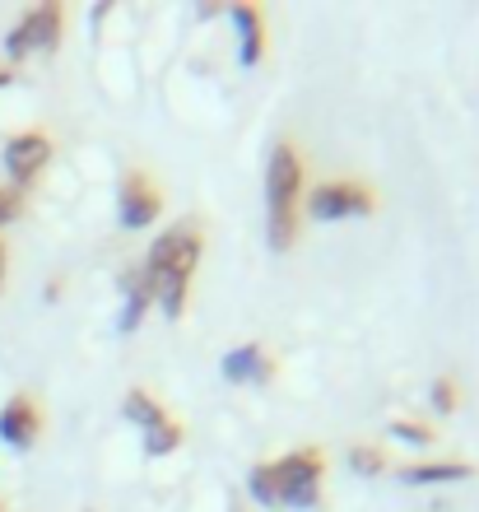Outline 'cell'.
Listing matches in <instances>:
<instances>
[{"label":"cell","instance_id":"cell-18","mask_svg":"<svg viewBox=\"0 0 479 512\" xmlns=\"http://www.w3.org/2000/svg\"><path fill=\"white\" fill-rule=\"evenodd\" d=\"M24 215V191L19 187H0V229L10 224V219Z\"/></svg>","mask_w":479,"mask_h":512},{"label":"cell","instance_id":"cell-9","mask_svg":"<svg viewBox=\"0 0 479 512\" xmlns=\"http://www.w3.org/2000/svg\"><path fill=\"white\" fill-rule=\"evenodd\" d=\"M224 378L228 382H270L275 378V359L266 354V345H256V340H247V345H238V350H228L224 354Z\"/></svg>","mask_w":479,"mask_h":512},{"label":"cell","instance_id":"cell-21","mask_svg":"<svg viewBox=\"0 0 479 512\" xmlns=\"http://www.w3.org/2000/svg\"><path fill=\"white\" fill-rule=\"evenodd\" d=\"M14 80V75H10V70H0V89H5V84H10Z\"/></svg>","mask_w":479,"mask_h":512},{"label":"cell","instance_id":"cell-16","mask_svg":"<svg viewBox=\"0 0 479 512\" xmlns=\"http://www.w3.org/2000/svg\"><path fill=\"white\" fill-rule=\"evenodd\" d=\"M391 433H396L400 443H410V447H433V438H438L428 424H414V419H396V424H391Z\"/></svg>","mask_w":479,"mask_h":512},{"label":"cell","instance_id":"cell-7","mask_svg":"<svg viewBox=\"0 0 479 512\" xmlns=\"http://www.w3.org/2000/svg\"><path fill=\"white\" fill-rule=\"evenodd\" d=\"M47 159H52V140H47L42 131L14 135L10 145H5V173H10V187L24 191L28 182L47 168Z\"/></svg>","mask_w":479,"mask_h":512},{"label":"cell","instance_id":"cell-19","mask_svg":"<svg viewBox=\"0 0 479 512\" xmlns=\"http://www.w3.org/2000/svg\"><path fill=\"white\" fill-rule=\"evenodd\" d=\"M433 405H438V415H452V405H456L452 378H438V387H433Z\"/></svg>","mask_w":479,"mask_h":512},{"label":"cell","instance_id":"cell-8","mask_svg":"<svg viewBox=\"0 0 479 512\" xmlns=\"http://www.w3.org/2000/svg\"><path fill=\"white\" fill-rule=\"evenodd\" d=\"M42 433V415H38V401L33 396H10V401L0 405V438L10 447H19V452H28V447L38 443Z\"/></svg>","mask_w":479,"mask_h":512},{"label":"cell","instance_id":"cell-10","mask_svg":"<svg viewBox=\"0 0 479 512\" xmlns=\"http://www.w3.org/2000/svg\"><path fill=\"white\" fill-rule=\"evenodd\" d=\"M233 28H238V61L242 66H256L261 56H266V14L256 10V5H233Z\"/></svg>","mask_w":479,"mask_h":512},{"label":"cell","instance_id":"cell-20","mask_svg":"<svg viewBox=\"0 0 479 512\" xmlns=\"http://www.w3.org/2000/svg\"><path fill=\"white\" fill-rule=\"evenodd\" d=\"M5 261H10V252H5V243H0V289H5Z\"/></svg>","mask_w":479,"mask_h":512},{"label":"cell","instance_id":"cell-11","mask_svg":"<svg viewBox=\"0 0 479 512\" xmlns=\"http://www.w3.org/2000/svg\"><path fill=\"white\" fill-rule=\"evenodd\" d=\"M475 466L466 461H414V466H400V480L405 485H452V480H470Z\"/></svg>","mask_w":479,"mask_h":512},{"label":"cell","instance_id":"cell-5","mask_svg":"<svg viewBox=\"0 0 479 512\" xmlns=\"http://www.w3.org/2000/svg\"><path fill=\"white\" fill-rule=\"evenodd\" d=\"M56 42H61V5H38L14 24V33L5 38V56L24 61L28 52H56Z\"/></svg>","mask_w":479,"mask_h":512},{"label":"cell","instance_id":"cell-6","mask_svg":"<svg viewBox=\"0 0 479 512\" xmlns=\"http://www.w3.org/2000/svg\"><path fill=\"white\" fill-rule=\"evenodd\" d=\"M163 210V196L159 187L149 182L145 173H126L121 177V191H117V219L121 229H149Z\"/></svg>","mask_w":479,"mask_h":512},{"label":"cell","instance_id":"cell-3","mask_svg":"<svg viewBox=\"0 0 479 512\" xmlns=\"http://www.w3.org/2000/svg\"><path fill=\"white\" fill-rule=\"evenodd\" d=\"M275 466V485H280V508H317L321 499V475H326V461L312 447H298L284 461H270Z\"/></svg>","mask_w":479,"mask_h":512},{"label":"cell","instance_id":"cell-2","mask_svg":"<svg viewBox=\"0 0 479 512\" xmlns=\"http://www.w3.org/2000/svg\"><path fill=\"white\" fill-rule=\"evenodd\" d=\"M298 201H303V159L289 140H280L266 163V229L275 252H289L298 238Z\"/></svg>","mask_w":479,"mask_h":512},{"label":"cell","instance_id":"cell-13","mask_svg":"<svg viewBox=\"0 0 479 512\" xmlns=\"http://www.w3.org/2000/svg\"><path fill=\"white\" fill-rule=\"evenodd\" d=\"M121 415L131 419V424H140V429H154V424H163V419H168V410H163L159 401H154V396H149V391H126V401H121Z\"/></svg>","mask_w":479,"mask_h":512},{"label":"cell","instance_id":"cell-4","mask_svg":"<svg viewBox=\"0 0 479 512\" xmlns=\"http://www.w3.org/2000/svg\"><path fill=\"white\" fill-rule=\"evenodd\" d=\"M377 210V196L368 182H349V177H340V182H321V187L307 191V215L312 219H359V215H373Z\"/></svg>","mask_w":479,"mask_h":512},{"label":"cell","instance_id":"cell-15","mask_svg":"<svg viewBox=\"0 0 479 512\" xmlns=\"http://www.w3.org/2000/svg\"><path fill=\"white\" fill-rule=\"evenodd\" d=\"M177 443H182V424H177V419H163V424L145 429V452L149 457H168Z\"/></svg>","mask_w":479,"mask_h":512},{"label":"cell","instance_id":"cell-14","mask_svg":"<svg viewBox=\"0 0 479 512\" xmlns=\"http://www.w3.org/2000/svg\"><path fill=\"white\" fill-rule=\"evenodd\" d=\"M247 489H252L256 503H266V508H280V485H275V466H270V461L252 466V475H247Z\"/></svg>","mask_w":479,"mask_h":512},{"label":"cell","instance_id":"cell-1","mask_svg":"<svg viewBox=\"0 0 479 512\" xmlns=\"http://www.w3.org/2000/svg\"><path fill=\"white\" fill-rule=\"evenodd\" d=\"M196 261H200V224L182 219L173 229H163L154 243H149L145 256V280H149V294L159 303L168 317H182L187 308V284L196 275Z\"/></svg>","mask_w":479,"mask_h":512},{"label":"cell","instance_id":"cell-17","mask_svg":"<svg viewBox=\"0 0 479 512\" xmlns=\"http://www.w3.org/2000/svg\"><path fill=\"white\" fill-rule=\"evenodd\" d=\"M386 466V457L377 452V447H354L349 452V471H359V475H377Z\"/></svg>","mask_w":479,"mask_h":512},{"label":"cell","instance_id":"cell-12","mask_svg":"<svg viewBox=\"0 0 479 512\" xmlns=\"http://www.w3.org/2000/svg\"><path fill=\"white\" fill-rule=\"evenodd\" d=\"M121 289H126V303H121L117 326H121V331H135V326H140V317L149 312V303H154V294H149V280H145V270H131Z\"/></svg>","mask_w":479,"mask_h":512}]
</instances>
